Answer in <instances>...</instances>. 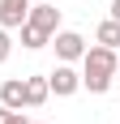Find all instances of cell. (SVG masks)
Returning a JSON list of instances; mask_svg holds the SVG:
<instances>
[{"label":"cell","instance_id":"30bf717a","mask_svg":"<svg viewBox=\"0 0 120 124\" xmlns=\"http://www.w3.org/2000/svg\"><path fill=\"white\" fill-rule=\"evenodd\" d=\"M9 56H13V39H9V30L0 26V64L9 60Z\"/></svg>","mask_w":120,"mask_h":124},{"label":"cell","instance_id":"9c48e42d","mask_svg":"<svg viewBox=\"0 0 120 124\" xmlns=\"http://www.w3.org/2000/svg\"><path fill=\"white\" fill-rule=\"evenodd\" d=\"M17 30H22V47H26V51H39V47H47V43H51V34H43V30H34L30 22H22Z\"/></svg>","mask_w":120,"mask_h":124},{"label":"cell","instance_id":"9a60e30c","mask_svg":"<svg viewBox=\"0 0 120 124\" xmlns=\"http://www.w3.org/2000/svg\"><path fill=\"white\" fill-rule=\"evenodd\" d=\"M30 4H34V0H30Z\"/></svg>","mask_w":120,"mask_h":124},{"label":"cell","instance_id":"ba28073f","mask_svg":"<svg viewBox=\"0 0 120 124\" xmlns=\"http://www.w3.org/2000/svg\"><path fill=\"white\" fill-rule=\"evenodd\" d=\"M94 43L99 47H111V51H120V22H99V30H94Z\"/></svg>","mask_w":120,"mask_h":124},{"label":"cell","instance_id":"7a4b0ae2","mask_svg":"<svg viewBox=\"0 0 120 124\" xmlns=\"http://www.w3.org/2000/svg\"><path fill=\"white\" fill-rule=\"evenodd\" d=\"M47 90L56 94V99H69V94L82 90V73H77L73 64H56V69L47 73Z\"/></svg>","mask_w":120,"mask_h":124},{"label":"cell","instance_id":"52a82bcc","mask_svg":"<svg viewBox=\"0 0 120 124\" xmlns=\"http://www.w3.org/2000/svg\"><path fill=\"white\" fill-rule=\"evenodd\" d=\"M26 81V107H43V103H47V77H22Z\"/></svg>","mask_w":120,"mask_h":124},{"label":"cell","instance_id":"5b68a950","mask_svg":"<svg viewBox=\"0 0 120 124\" xmlns=\"http://www.w3.org/2000/svg\"><path fill=\"white\" fill-rule=\"evenodd\" d=\"M0 107H9V111H22V107H26V81H22V77L0 81Z\"/></svg>","mask_w":120,"mask_h":124},{"label":"cell","instance_id":"3957f363","mask_svg":"<svg viewBox=\"0 0 120 124\" xmlns=\"http://www.w3.org/2000/svg\"><path fill=\"white\" fill-rule=\"evenodd\" d=\"M51 47H56V60L60 64H73L86 56V39L77 34V30H56L51 34Z\"/></svg>","mask_w":120,"mask_h":124},{"label":"cell","instance_id":"277c9868","mask_svg":"<svg viewBox=\"0 0 120 124\" xmlns=\"http://www.w3.org/2000/svg\"><path fill=\"white\" fill-rule=\"evenodd\" d=\"M26 22L34 26V30H43V34H56V30H60V9L47 4V0H34L30 13H26Z\"/></svg>","mask_w":120,"mask_h":124},{"label":"cell","instance_id":"5bb4252c","mask_svg":"<svg viewBox=\"0 0 120 124\" xmlns=\"http://www.w3.org/2000/svg\"><path fill=\"white\" fill-rule=\"evenodd\" d=\"M116 73H120V51H116Z\"/></svg>","mask_w":120,"mask_h":124},{"label":"cell","instance_id":"7c38bea8","mask_svg":"<svg viewBox=\"0 0 120 124\" xmlns=\"http://www.w3.org/2000/svg\"><path fill=\"white\" fill-rule=\"evenodd\" d=\"M111 22H120V0H111Z\"/></svg>","mask_w":120,"mask_h":124},{"label":"cell","instance_id":"6da1fadb","mask_svg":"<svg viewBox=\"0 0 120 124\" xmlns=\"http://www.w3.org/2000/svg\"><path fill=\"white\" fill-rule=\"evenodd\" d=\"M111 77H116V51L111 47H86L82 56V90L90 94H107L111 90Z\"/></svg>","mask_w":120,"mask_h":124},{"label":"cell","instance_id":"4fadbf2b","mask_svg":"<svg viewBox=\"0 0 120 124\" xmlns=\"http://www.w3.org/2000/svg\"><path fill=\"white\" fill-rule=\"evenodd\" d=\"M4 116H9V107H0V124H4Z\"/></svg>","mask_w":120,"mask_h":124},{"label":"cell","instance_id":"8fae6325","mask_svg":"<svg viewBox=\"0 0 120 124\" xmlns=\"http://www.w3.org/2000/svg\"><path fill=\"white\" fill-rule=\"evenodd\" d=\"M4 124H30V120H26L22 111H9V116H4Z\"/></svg>","mask_w":120,"mask_h":124},{"label":"cell","instance_id":"2e32d148","mask_svg":"<svg viewBox=\"0 0 120 124\" xmlns=\"http://www.w3.org/2000/svg\"><path fill=\"white\" fill-rule=\"evenodd\" d=\"M30 124H34V120H30Z\"/></svg>","mask_w":120,"mask_h":124},{"label":"cell","instance_id":"8992f818","mask_svg":"<svg viewBox=\"0 0 120 124\" xmlns=\"http://www.w3.org/2000/svg\"><path fill=\"white\" fill-rule=\"evenodd\" d=\"M30 13V0H0V26L4 30H17Z\"/></svg>","mask_w":120,"mask_h":124}]
</instances>
